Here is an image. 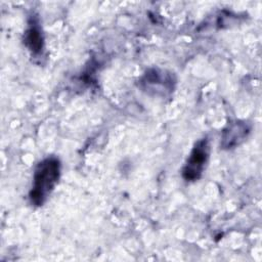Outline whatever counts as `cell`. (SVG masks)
<instances>
[{
	"instance_id": "obj_1",
	"label": "cell",
	"mask_w": 262,
	"mask_h": 262,
	"mask_svg": "<svg viewBox=\"0 0 262 262\" xmlns=\"http://www.w3.org/2000/svg\"><path fill=\"white\" fill-rule=\"evenodd\" d=\"M60 167V161L53 156L47 157L38 163L29 192L32 205L40 207L45 204L59 180Z\"/></svg>"
},
{
	"instance_id": "obj_3",
	"label": "cell",
	"mask_w": 262,
	"mask_h": 262,
	"mask_svg": "<svg viewBox=\"0 0 262 262\" xmlns=\"http://www.w3.org/2000/svg\"><path fill=\"white\" fill-rule=\"evenodd\" d=\"M250 126L246 122L235 121L230 123L222 132L221 146L225 149H231L239 145L250 133Z\"/></svg>"
},
{
	"instance_id": "obj_2",
	"label": "cell",
	"mask_w": 262,
	"mask_h": 262,
	"mask_svg": "<svg viewBox=\"0 0 262 262\" xmlns=\"http://www.w3.org/2000/svg\"><path fill=\"white\" fill-rule=\"evenodd\" d=\"M210 157V143L204 137L198 140L182 169V177L186 181H195L203 175Z\"/></svg>"
},
{
	"instance_id": "obj_5",
	"label": "cell",
	"mask_w": 262,
	"mask_h": 262,
	"mask_svg": "<svg viewBox=\"0 0 262 262\" xmlns=\"http://www.w3.org/2000/svg\"><path fill=\"white\" fill-rule=\"evenodd\" d=\"M24 41L32 54L36 55L42 52L44 46V38L39 23L35 17H33L29 23V27L25 32Z\"/></svg>"
},
{
	"instance_id": "obj_4",
	"label": "cell",
	"mask_w": 262,
	"mask_h": 262,
	"mask_svg": "<svg viewBox=\"0 0 262 262\" xmlns=\"http://www.w3.org/2000/svg\"><path fill=\"white\" fill-rule=\"evenodd\" d=\"M141 83L143 89L146 91H154L155 93H164L170 91L172 88V79L169 74H165L159 70H150L143 76Z\"/></svg>"
}]
</instances>
